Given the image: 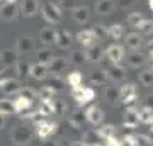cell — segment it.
Here are the masks:
<instances>
[{
  "instance_id": "cell-44",
  "label": "cell",
  "mask_w": 153,
  "mask_h": 146,
  "mask_svg": "<svg viewBox=\"0 0 153 146\" xmlns=\"http://www.w3.org/2000/svg\"><path fill=\"white\" fill-rule=\"evenodd\" d=\"M63 112H65V102L58 99V100H55V114H60L61 116Z\"/></svg>"
},
{
  "instance_id": "cell-40",
  "label": "cell",
  "mask_w": 153,
  "mask_h": 146,
  "mask_svg": "<svg viewBox=\"0 0 153 146\" xmlns=\"http://www.w3.org/2000/svg\"><path fill=\"white\" fill-rule=\"evenodd\" d=\"M19 93L24 95V97L31 99V100H36V99H38V90H34V88H27V87H22L21 90H19Z\"/></svg>"
},
{
  "instance_id": "cell-49",
  "label": "cell",
  "mask_w": 153,
  "mask_h": 146,
  "mask_svg": "<svg viewBox=\"0 0 153 146\" xmlns=\"http://www.w3.org/2000/svg\"><path fill=\"white\" fill-rule=\"evenodd\" d=\"M70 146H88L85 141H75V143H71Z\"/></svg>"
},
{
  "instance_id": "cell-30",
  "label": "cell",
  "mask_w": 153,
  "mask_h": 146,
  "mask_svg": "<svg viewBox=\"0 0 153 146\" xmlns=\"http://www.w3.org/2000/svg\"><path fill=\"white\" fill-rule=\"evenodd\" d=\"M138 119H140V122H143V124H148V122L153 119V109L148 107V105H143V107L138 110Z\"/></svg>"
},
{
  "instance_id": "cell-11",
  "label": "cell",
  "mask_w": 153,
  "mask_h": 146,
  "mask_svg": "<svg viewBox=\"0 0 153 146\" xmlns=\"http://www.w3.org/2000/svg\"><path fill=\"white\" fill-rule=\"evenodd\" d=\"M123 124H124V127H128V129H136L138 124H140V119H138V109H134L133 105L128 107V110H126L124 116H123Z\"/></svg>"
},
{
  "instance_id": "cell-48",
  "label": "cell",
  "mask_w": 153,
  "mask_h": 146,
  "mask_svg": "<svg viewBox=\"0 0 153 146\" xmlns=\"http://www.w3.org/2000/svg\"><path fill=\"white\" fill-rule=\"evenodd\" d=\"M146 105L153 109V95H148V97H146Z\"/></svg>"
},
{
  "instance_id": "cell-3",
  "label": "cell",
  "mask_w": 153,
  "mask_h": 146,
  "mask_svg": "<svg viewBox=\"0 0 153 146\" xmlns=\"http://www.w3.org/2000/svg\"><path fill=\"white\" fill-rule=\"evenodd\" d=\"M71 97L73 100H76L78 105H85V104H90L95 99V92L90 87H76V88H71Z\"/></svg>"
},
{
  "instance_id": "cell-21",
  "label": "cell",
  "mask_w": 153,
  "mask_h": 146,
  "mask_svg": "<svg viewBox=\"0 0 153 146\" xmlns=\"http://www.w3.org/2000/svg\"><path fill=\"white\" fill-rule=\"evenodd\" d=\"M73 21L76 22V24H85V22L88 21V17H90V12H88L87 7H83V5H78L73 9Z\"/></svg>"
},
{
  "instance_id": "cell-46",
  "label": "cell",
  "mask_w": 153,
  "mask_h": 146,
  "mask_svg": "<svg viewBox=\"0 0 153 146\" xmlns=\"http://www.w3.org/2000/svg\"><path fill=\"white\" fill-rule=\"evenodd\" d=\"M146 46H148V56L153 58V39H152V41H148Z\"/></svg>"
},
{
  "instance_id": "cell-39",
  "label": "cell",
  "mask_w": 153,
  "mask_h": 146,
  "mask_svg": "<svg viewBox=\"0 0 153 146\" xmlns=\"http://www.w3.org/2000/svg\"><path fill=\"white\" fill-rule=\"evenodd\" d=\"M83 121H85V114L83 112H73L71 114V117H70L71 126H75V127H82Z\"/></svg>"
},
{
  "instance_id": "cell-18",
  "label": "cell",
  "mask_w": 153,
  "mask_h": 146,
  "mask_svg": "<svg viewBox=\"0 0 153 146\" xmlns=\"http://www.w3.org/2000/svg\"><path fill=\"white\" fill-rule=\"evenodd\" d=\"M126 46L129 49H133V51H138V49L143 46V38L140 33H129L126 34V39H124Z\"/></svg>"
},
{
  "instance_id": "cell-2",
  "label": "cell",
  "mask_w": 153,
  "mask_h": 146,
  "mask_svg": "<svg viewBox=\"0 0 153 146\" xmlns=\"http://www.w3.org/2000/svg\"><path fill=\"white\" fill-rule=\"evenodd\" d=\"M117 90H119V100L124 104V105H128V107H131L133 104L138 100L136 85H133V83H124V85H121Z\"/></svg>"
},
{
  "instance_id": "cell-43",
  "label": "cell",
  "mask_w": 153,
  "mask_h": 146,
  "mask_svg": "<svg viewBox=\"0 0 153 146\" xmlns=\"http://www.w3.org/2000/svg\"><path fill=\"white\" fill-rule=\"evenodd\" d=\"M94 31H95L97 39H102V38L107 36V27H104V26H95V27H94Z\"/></svg>"
},
{
  "instance_id": "cell-7",
  "label": "cell",
  "mask_w": 153,
  "mask_h": 146,
  "mask_svg": "<svg viewBox=\"0 0 153 146\" xmlns=\"http://www.w3.org/2000/svg\"><path fill=\"white\" fill-rule=\"evenodd\" d=\"M21 88H22L21 82L12 78V76H4L0 80V92H4L5 95H16V93H19Z\"/></svg>"
},
{
  "instance_id": "cell-50",
  "label": "cell",
  "mask_w": 153,
  "mask_h": 146,
  "mask_svg": "<svg viewBox=\"0 0 153 146\" xmlns=\"http://www.w3.org/2000/svg\"><path fill=\"white\" fill-rule=\"evenodd\" d=\"M4 126H5V116H4V114H0V129H2Z\"/></svg>"
},
{
  "instance_id": "cell-38",
  "label": "cell",
  "mask_w": 153,
  "mask_h": 146,
  "mask_svg": "<svg viewBox=\"0 0 153 146\" xmlns=\"http://www.w3.org/2000/svg\"><path fill=\"white\" fill-rule=\"evenodd\" d=\"M55 56H53V53L49 51V49H41V51H38V63H44V65H48L49 61L53 60Z\"/></svg>"
},
{
  "instance_id": "cell-35",
  "label": "cell",
  "mask_w": 153,
  "mask_h": 146,
  "mask_svg": "<svg viewBox=\"0 0 153 146\" xmlns=\"http://www.w3.org/2000/svg\"><path fill=\"white\" fill-rule=\"evenodd\" d=\"M107 73L105 70H99V71H94L92 75V83H97V85H105L107 83Z\"/></svg>"
},
{
  "instance_id": "cell-10",
  "label": "cell",
  "mask_w": 153,
  "mask_h": 146,
  "mask_svg": "<svg viewBox=\"0 0 153 146\" xmlns=\"http://www.w3.org/2000/svg\"><path fill=\"white\" fill-rule=\"evenodd\" d=\"M31 138L33 134L29 133L27 127H24V126H19L16 131H14V134H12V139H14V145H19V146H26L31 143Z\"/></svg>"
},
{
  "instance_id": "cell-16",
  "label": "cell",
  "mask_w": 153,
  "mask_h": 146,
  "mask_svg": "<svg viewBox=\"0 0 153 146\" xmlns=\"http://www.w3.org/2000/svg\"><path fill=\"white\" fill-rule=\"evenodd\" d=\"M0 63L4 65V68H12L17 63V51L16 49H4L0 53Z\"/></svg>"
},
{
  "instance_id": "cell-53",
  "label": "cell",
  "mask_w": 153,
  "mask_h": 146,
  "mask_svg": "<svg viewBox=\"0 0 153 146\" xmlns=\"http://www.w3.org/2000/svg\"><path fill=\"white\" fill-rule=\"evenodd\" d=\"M148 7H150V10L153 12V0H148Z\"/></svg>"
},
{
  "instance_id": "cell-20",
  "label": "cell",
  "mask_w": 153,
  "mask_h": 146,
  "mask_svg": "<svg viewBox=\"0 0 153 146\" xmlns=\"http://www.w3.org/2000/svg\"><path fill=\"white\" fill-rule=\"evenodd\" d=\"M19 12H17V7L14 4H4L0 7V17L5 19V21H12V19H17Z\"/></svg>"
},
{
  "instance_id": "cell-12",
  "label": "cell",
  "mask_w": 153,
  "mask_h": 146,
  "mask_svg": "<svg viewBox=\"0 0 153 146\" xmlns=\"http://www.w3.org/2000/svg\"><path fill=\"white\" fill-rule=\"evenodd\" d=\"M41 10L39 0H22L21 4V14L24 17H34Z\"/></svg>"
},
{
  "instance_id": "cell-28",
  "label": "cell",
  "mask_w": 153,
  "mask_h": 146,
  "mask_svg": "<svg viewBox=\"0 0 153 146\" xmlns=\"http://www.w3.org/2000/svg\"><path fill=\"white\" fill-rule=\"evenodd\" d=\"M107 36L112 39H121L123 36H124V26L123 24H112V26L107 27Z\"/></svg>"
},
{
  "instance_id": "cell-32",
  "label": "cell",
  "mask_w": 153,
  "mask_h": 146,
  "mask_svg": "<svg viewBox=\"0 0 153 146\" xmlns=\"http://www.w3.org/2000/svg\"><path fill=\"white\" fill-rule=\"evenodd\" d=\"M136 31L141 34V36H150V34H153V21H150V19L145 17L143 22L136 27Z\"/></svg>"
},
{
  "instance_id": "cell-42",
  "label": "cell",
  "mask_w": 153,
  "mask_h": 146,
  "mask_svg": "<svg viewBox=\"0 0 153 146\" xmlns=\"http://www.w3.org/2000/svg\"><path fill=\"white\" fill-rule=\"evenodd\" d=\"M136 145H138V146H153V141L150 139V136L138 134V136H136Z\"/></svg>"
},
{
  "instance_id": "cell-19",
  "label": "cell",
  "mask_w": 153,
  "mask_h": 146,
  "mask_svg": "<svg viewBox=\"0 0 153 146\" xmlns=\"http://www.w3.org/2000/svg\"><path fill=\"white\" fill-rule=\"evenodd\" d=\"M71 43H73V38H71V34L68 29H61V31H58V41H56V46L61 49H66L70 48Z\"/></svg>"
},
{
  "instance_id": "cell-55",
  "label": "cell",
  "mask_w": 153,
  "mask_h": 146,
  "mask_svg": "<svg viewBox=\"0 0 153 146\" xmlns=\"http://www.w3.org/2000/svg\"><path fill=\"white\" fill-rule=\"evenodd\" d=\"M4 2H5V4H16L17 0H4Z\"/></svg>"
},
{
  "instance_id": "cell-5",
  "label": "cell",
  "mask_w": 153,
  "mask_h": 146,
  "mask_svg": "<svg viewBox=\"0 0 153 146\" xmlns=\"http://www.w3.org/2000/svg\"><path fill=\"white\" fill-rule=\"evenodd\" d=\"M97 41L99 39H97V36H95V31H94V29H82V31L76 33V43L80 44V46H83L85 49L95 46Z\"/></svg>"
},
{
  "instance_id": "cell-8",
  "label": "cell",
  "mask_w": 153,
  "mask_h": 146,
  "mask_svg": "<svg viewBox=\"0 0 153 146\" xmlns=\"http://www.w3.org/2000/svg\"><path fill=\"white\" fill-rule=\"evenodd\" d=\"M83 114H85V121L92 126H100L104 122V117H105L104 110L100 107H97V105H90Z\"/></svg>"
},
{
  "instance_id": "cell-23",
  "label": "cell",
  "mask_w": 153,
  "mask_h": 146,
  "mask_svg": "<svg viewBox=\"0 0 153 146\" xmlns=\"http://www.w3.org/2000/svg\"><path fill=\"white\" fill-rule=\"evenodd\" d=\"M34 48V41L27 36H24V38H19L17 39V46H16V51L17 53H29L31 49Z\"/></svg>"
},
{
  "instance_id": "cell-22",
  "label": "cell",
  "mask_w": 153,
  "mask_h": 146,
  "mask_svg": "<svg viewBox=\"0 0 153 146\" xmlns=\"http://www.w3.org/2000/svg\"><path fill=\"white\" fill-rule=\"evenodd\" d=\"M99 129L95 131L99 136V139H109V138H112V136H116V126L112 124H100L97 126Z\"/></svg>"
},
{
  "instance_id": "cell-27",
  "label": "cell",
  "mask_w": 153,
  "mask_h": 146,
  "mask_svg": "<svg viewBox=\"0 0 153 146\" xmlns=\"http://www.w3.org/2000/svg\"><path fill=\"white\" fill-rule=\"evenodd\" d=\"M46 66H48L49 71H53V73H60V71H63L66 68V61L63 60V58H53Z\"/></svg>"
},
{
  "instance_id": "cell-45",
  "label": "cell",
  "mask_w": 153,
  "mask_h": 146,
  "mask_svg": "<svg viewBox=\"0 0 153 146\" xmlns=\"http://www.w3.org/2000/svg\"><path fill=\"white\" fill-rule=\"evenodd\" d=\"M73 2H75V0H58V2H56V4H58V5H66V7H70V5H73Z\"/></svg>"
},
{
  "instance_id": "cell-9",
  "label": "cell",
  "mask_w": 153,
  "mask_h": 146,
  "mask_svg": "<svg viewBox=\"0 0 153 146\" xmlns=\"http://www.w3.org/2000/svg\"><path fill=\"white\" fill-rule=\"evenodd\" d=\"M39 39H41V43H43L44 46H53V44H56V41H58V31L53 29L51 26L43 27V29L39 31Z\"/></svg>"
},
{
  "instance_id": "cell-13",
  "label": "cell",
  "mask_w": 153,
  "mask_h": 146,
  "mask_svg": "<svg viewBox=\"0 0 153 146\" xmlns=\"http://www.w3.org/2000/svg\"><path fill=\"white\" fill-rule=\"evenodd\" d=\"M12 102H14V112H17V114L27 112L29 109L33 107V100L27 97H24V95H21V93H17L16 99Z\"/></svg>"
},
{
  "instance_id": "cell-24",
  "label": "cell",
  "mask_w": 153,
  "mask_h": 146,
  "mask_svg": "<svg viewBox=\"0 0 153 146\" xmlns=\"http://www.w3.org/2000/svg\"><path fill=\"white\" fill-rule=\"evenodd\" d=\"M112 0H97L95 2V14L99 16H107L112 12Z\"/></svg>"
},
{
  "instance_id": "cell-17",
  "label": "cell",
  "mask_w": 153,
  "mask_h": 146,
  "mask_svg": "<svg viewBox=\"0 0 153 146\" xmlns=\"http://www.w3.org/2000/svg\"><path fill=\"white\" fill-rule=\"evenodd\" d=\"M38 112L46 117V116H53L55 114V99H39Z\"/></svg>"
},
{
  "instance_id": "cell-33",
  "label": "cell",
  "mask_w": 153,
  "mask_h": 146,
  "mask_svg": "<svg viewBox=\"0 0 153 146\" xmlns=\"http://www.w3.org/2000/svg\"><path fill=\"white\" fill-rule=\"evenodd\" d=\"M104 99L107 102H116V100H119V90H117L116 87H105Z\"/></svg>"
},
{
  "instance_id": "cell-29",
  "label": "cell",
  "mask_w": 153,
  "mask_h": 146,
  "mask_svg": "<svg viewBox=\"0 0 153 146\" xmlns=\"http://www.w3.org/2000/svg\"><path fill=\"white\" fill-rule=\"evenodd\" d=\"M66 82L70 83L71 88L82 87L83 85V75L80 71H71V73H68V76H66Z\"/></svg>"
},
{
  "instance_id": "cell-34",
  "label": "cell",
  "mask_w": 153,
  "mask_h": 146,
  "mask_svg": "<svg viewBox=\"0 0 153 146\" xmlns=\"http://www.w3.org/2000/svg\"><path fill=\"white\" fill-rule=\"evenodd\" d=\"M55 95H56V92H55V88H53L51 85H44L38 90V97L39 99H55Z\"/></svg>"
},
{
  "instance_id": "cell-1",
  "label": "cell",
  "mask_w": 153,
  "mask_h": 146,
  "mask_svg": "<svg viewBox=\"0 0 153 146\" xmlns=\"http://www.w3.org/2000/svg\"><path fill=\"white\" fill-rule=\"evenodd\" d=\"M41 16L43 19L48 24H56V22H60L61 19V7L56 4V2H48V4H44L43 9H41Z\"/></svg>"
},
{
  "instance_id": "cell-41",
  "label": "cell",
  "mask_w": 153,
  "mask_h": 146,
  "mask_svg": "<svg viewBox=\"0 0 153 146\" xmlns=\"http://www.w3.org/2000/svg\"><path fill=\"white\" fill-rule=\"evenodd\" d=\"M85 61V53L83 51H73L71 53V63L73 65H82Z\"/></svg>"
},
{
  "instance_id": "cell-14",
  "label": "cell",
  "mask_w": 153,
  "mask_h": 146,
  "mask_svg": "<svg viewBox=\"0 0 153 146\" xmlns=\"http://www.w3.org/2000/svg\"><path fill=\"white\" fill-rule=\"evenodd\" d=\"M105 73H107V78L114 82H123L126 76V70L124 66H121V63H111L109 68L105 70Z\"/></svg>"
},
{
  "instance_id": "cell-54",
  "label": "cell",
  "mask_w": 153,
  "mask_h": 146,
  "mask_svg": "<svg viewBox=\"0 0 153 146\" xmlns=\"http://www.w3.org/2000/svg\"><path fill=\"white\" fill-rule=\"evenodd\" d=\"M148 126H150V131H152V133H153V119L150 121V122H148Z\"/></svg>"
},
{
  "instance_id": "cell-51",
  "label": "cell",
  "mask_w": 153,
  "mask_h": 146,
  "mask_svg": "<svg viewBox=\"0 0 153 146\" xmlns=\"http://www.w3.org/2000/svg\"><path fill=\"white\" fill-rule=\"evenodd\" d=\"M148 70L153 71V58H150V60H148Z\"/></svg>"
},
{
  "instance_id": "cell-47",
  "label": "cell",
  "mask_w": 153,
  "mask_h": 146,
  "mask_svg": "<svg viewBox=\"0 0 153 146\" xmlns=\"http://www.w3.org/2000/svg\"><path fill=\"white\" fill-rule=\"evenodd\" d=\"M134 4V0H121V5L123 7H131Z\"/></svg>"
},
{
  "instance_id": "cell-25",
  "label": "cell",
  "mask_w": 153,
  "mask_h": 146,
  "mask_svg": "<svg viewBox=\"0 0 153 146\" xmlns=\"http://www.w3.org/2000/svg\"><path fill=\"white\" fill-rule=\"evenodd\" d=\"M145 63H146V60H145V54L140 53V51H133V53L128 56V65L131 66V68L143 66Z\"/></svg>"
},
{
  "instance_id": "cell-31",
  "label": "cell",
  "mask_w": 153,
  "mask_h": 146,
  "mask_svg": "<svg viewBox=\"0 0 153 146\" xmlns=\"http://www.w3.org/2000/svg\"><path fill=\"white\" fill-rule=\"evenodd\" d=\"M0 114H4V116L16 114L14 112V102H12V99H9V97L0 99Z\"/></svg>"
},
{
  "instance_id": "cell-15",
  "label": "cell",
  "mask_w": 153,
  "mask_h": 146,
  "mask_svg": "<svg viewBox=\"0 0 153 146\" xmlns=\"http://www.w3.org/2000/svg\"><path fill=\"white\" fill-rule=\"evenodd\" d=\"M48 73L49 70L44 63H34V65L29 66V71H27V75L31 78H34V80H43V78L48 76Z\"/></svg>"
},
{
  "instance_id": "cell-37",
  "label": "cell",
  "mask_w": 153,
  "mask_h": 146,
  "mask_svg": "<svg viewBox=\"0 0 153 146\" xmlns=\"http://www.w3.org/2000/svg\"><path fill=\"white\" fill-rule=\"evenodd\" d=\"M143 19H145V16H143L141 12H131V14L128 16V22H129L134 29H136V27L143 22Z\"/></svg>"
},
{
  "instance_id": "cell-26",
  "label": "cell",
  "mask_w": 153,
  "mask_h": 146,
  "mask_svg": "<svg viewBox=\"0 0 153 146\" xmlns=\"http://www.w3.org/2000/svg\"><path fill=\"white\" fill-rule=\"evenodd\" d=\"M102 58H104V49L97 48V46L88 48L87 53H85V61H99Z\"/></svg>"
},
{
  "instance_id": "cell-6",
  "label": "cell",
  "mask_w": 153,
  "mask_h": 146,
  "mask_svg": "<svg viewBox=\"0 0 153 146\" xmlns=\"http://www.w3.org/2000/svg\"><path fill=\"white\" fill-rule=\"evenodd\" d=\"M104 58L109 63H121V60L124 58V48L117 43L111 44L104 49Z\"/></svg>"
},
{
  "instance_id": "cell-4",
  "label": "cell",
  "mask_w": 153,
  "mask_h": 146,
  "mask_svg": "<svg viewBox=\"0 0 153 146\" xmlns=\"http://www.w3.org/2000/svg\"><path fill=\"white\" fill-rule=\"evenodd\" d=\"M34 127H36V134H38L39 139H49V138H51V136L58 131V124H56V122L44 121V119L39 121Z\"/></svg>"
},
{
  "instance_id": "cell-36",
  "label": "cell",
  "mask_w": 153,
  "mask_h": 146,
  "mask_svg": "<svg viewBox=\"0 0 153 146\" xmlns=\"http://www.w3.org/2000/svg\"><path fill=\"white\" fill-rule=\"evenodd\" d=\"M140 82L143 87H152L153 85V71L152 70H143L140 73Z\"/></svg>"
},
{
  "instance_id": "cell-52",
  "label": "cell",
  "mask_w": 153,
  "mask_h": 146,
  "mask_svg": "<svg viewBox=\"0 0 153 146\" xmlns=\"http://www.w3.org/2000/svg\"><path fill=\"white\" fill-rule=\"evenodd\" d=\"M5 70H10V68H5ZM5 70H0V80L5 76Z\"/></svg>"
}]
</instances>
